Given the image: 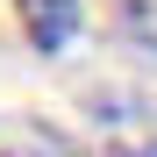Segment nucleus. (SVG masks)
Instances as JSON below:
<instances>
[{
  "instance_id": "f03ea898",
  "label": "nucleus",
  "mask_w": 157,
  "mask_h": 157,
  "mask_svg": "<svg viewBox=\"0 0 157 157\" xmlns=\"http://www.w3.org/2000/svg\"><path fill=\"white\" fill-rule=\"evenodd\" d=\"M121 21H128V36L157 43V0H121Z\"/></svg>"
},
{
  "instance_id": "7ed1b4c3",
  "label": "nucleus",
  "mask_w": 157,
  "mask_h": 157,
  "mask_svg": "<svg viewBox=\"0 0 157 157\" xmlns=\"http://www.w3.org/2000/svg\"><path fill=\"white\" fill-rule=\"evenodd\" d=\"M0 157H64L57 143H21V150H0Z\"/></svg>"
},
{
  "instance_id": "f257e3e1",
  "label": "nucleus",
  "mask_w": 157,
  "mask_h": 157,
  "mask_svg": "<svg viewBox=\"0 0 157 157\" xmlns=\"http://www.w3.org/2000/svg\"><path fill=\"white\" fill-rule=\"evenodd\" d=\"M21 7V36L36 50H71L86 29V0H14Z\"/></svg>"
}]
</instances>
